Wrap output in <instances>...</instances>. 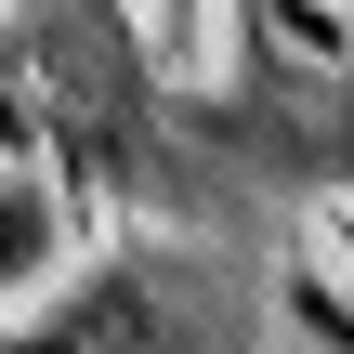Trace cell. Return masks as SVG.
Segmentation results:
<instances>
[{"label": "cell", "instance_id": "6da1fadb", "mask_svg": "<svg viewBox=\"0 0 354 354\" xmlns=\"http://www.w3.org/2000/svg\"><path fill=\"white\" fill-rule=\"evenodd\" d=\"M53 236H66L53 197H39V184H0V289H26V276L53 263Z\"/></svg>", "mask_w": 354, "mask_h": 354}, {"label": "cell", "instance_id": "7a4b0ae2", "mask_svg": "<svg viewBox=\"0 0 354 354\" xmlns=\"http://www.w3.org/2000/svg\"><path fill=\"white\" fill-rule=\"evenodd\" d=\"M197 13L210 0H158V53H197Z\"/></svg>", "mask_w": 354, "mask_h": 354}]
</instances>
